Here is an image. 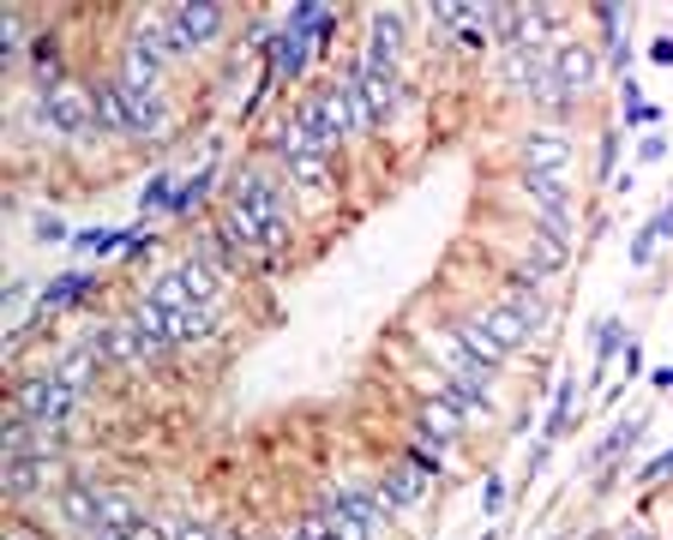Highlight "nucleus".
I'll return each instance as SVG.
<instances>
[{
    "label": "nucleus",
    "instance_id": "obj_1",
    "mask_svg": "<svg viewBox=\"0 0 673 540\" xmlns=\"http://www.w3.org/2000/svg\"><path fill=\"white\" fill-rule=\"evenodd\" d=\"M78 409V390H66L54 373L42 378H25V385L13 390V414H25V421H42V426H66Z\"/></svg>",
    "mask_w": 673,
    "mask_h": 540
},
{
    "label": "nucleus",
    "instance_id": "obj_2",
    "mask_svg": "<svg viewBox=\"0 0 673 540\" xmlns=\"http://www.w3.org/2000/svg\"><path fill=\"white\" fill-rule=\"evenodd\" d=\"M61 487H66L61 457H7V468H0L7 499H42V492H61Z\"/></svg>",
    "mask_w": 673,
    "mask_h": 540
},
{
    "label": "nucleus",
    "instance_id": "obj_3",
    "mask_svg": "<svg viewBox=\"0 0 673 540\" xmlns=\"http://www.w3.org/2000/svg\"><path fill=\"white\" fill-rule=\"evenodd\" d=\"M91 348L103 367H144V336L132 331V319H97Z\"/></svg>",
    "mask_w": 673,
    "mask_h": 540
},
{
    "label": "nucleus",
    "instance_id": "obj_4",
    "mask_svg": "<svg viewBox=\"0 0 673 540\" xmlns=\"http://www.w3.org/2000/svg\"><path fill=\"white\" fill-rule=\"evenodd\" d=\"M37 127L54 132V139H85V132H91V97H78V90L42 97V103H37Z\"/></svg>",
    "mask_w": 673,
    "mask_h": 540
},
{
    "label": "nucleus",
    "instance_id": "obj_5",
    "mask_svg": "<svg viewBox=\"0 0 673 540\" xmlns=\"http://www.w3.org/2000/svg\"><path fill=\"white\" fill-rule=\"evenodd\" d=\"M0 450H7V457H61L66 438H61V426H42V421H25V414H7V426H0Z\"/></svg>",
    "mask_w": 673,
    "mask_h": 540
},
{
    "label": "nucleus",
    "instance_id": "obj_6",
    "mask_svg": "<svg viewBox=\"0 0 673 540\" xmlns=\"http://www.w3.org/2000/svg\"><path fill=\"white\" fill-rule=\"evenodd\" d=\"M415 426H421L433 445H457V438L469 433V414L457 409V402H445L440 390H428V397L415 402Z\"/></svg>",
    "mask_w": 673,
    "mask_h": 540
},
{
    "label": "nucleus",
    "instance_id": "obj_7",
    "mask_svg": "<svg viewBox=\"0 0 673 540\" xmlns=\"http://www.w3.org/2000/svg\"><path fill=\"white\" fill-rule=\"evenodd\" d=\"M554 78H559L566 97H583V90L601 78V54L589 49V42H566V49L554 54Z\"/></svg>",
    "mask_w": 673,
    "mask_h": 540
},
{
    "label": "nucleus",
    "instance_id": "obj_8",
    "mask_svg": "<svg viewBox=\"0 0 673 540\" xmlns=\"http://www.w3.org/2000/svg\"><path fill=\"white\" fill-rule=\"evenodd\" d=\"M175 132V103L163 90L151 97H127V139H168Z\"/></svg>",
    "mask_w": 673,
    "mask_h": 540
},
{
    "label": "nucleus",
    "instance_id": "obj_9",
    "mask_svg": "<svg viewBox=\"0 0 673 540\" xmlns=\"http://www.w3.org/2000/svg\"><path fill=\"white\" fill-rule=\"evenodd\" d=\"M379 499H385L391 516H397V511H415V504L428 499V475H421V468H409L403 457H391V468L379 475Z\"/></svg>",
    "mask_w": 673,
    "mask_h": 540
},
{
    "label": "nucleus",
    "instance_id": "obj_10",
    "mask_svg": "<svg viewBox=\"0 0 673 540\" xmlns=\"http://www.w3.org/2000/svg\"><path fill=\"white\" fill-rule=\"evenodd\" d=\"M571 265V241H559V234H547L542 222H535L530 246H523V277H535V283H547V277H559V270Z\"/></svg>",
    "mask_w": 673,
    "mask_h": 540
},
{
    "label": "nucleus",
    "instance_id": "obj_11",
    "mask_svg": "<svg viewBox=\"0 0 673 540\" xmlns=\"http://www.w3.org/2000/svg\"><path fill=\"white\" fill-rule=\"evenodd\" d=\"M168 13H175V25L193 37V49L217 42L223 25H229V7H223V0H187V7H168Z\"/></svg>",
    "mask_w": 673,
    "mask_h": 540
},
{
    "label": "nucleus",
    "instance_id": "obj_12",
    "mask_svg": "<svg viewBox=\"0 0 673 540\" xmlns=\"http://www.w3.org/2000/svg\"><path fill=\"white\" fill-rule=\"evenodd\" d=\"M163 66L168 61H156L151 49H132L127 42V54H120V66H115V85L127 90V97H151V90H163Z\"/></svg>",
    "mask_w": 673,
    "mask_h": 540
},
{
    "label": "nucleus",
    "instance_id": "obj_13",
    "mask_svg": "<svg viewBox=\"0 0 673 540\" xmlns=\"http://www.w3.org/2000/svg\"><path fill=\"white\" fill-rule=\"evenodd\" d=\"M91 132L127 139V90H120L115 78H97L91 85Z\"/></svg>",
    "mask_w": 673,
    "mask_h": 540
},
{
    "label": "nucleus",
    "instance_id": "obj_14",
    "mask_svg": "<svg viewBox=\"0 0 673 540\" xmlns=\"http://www.w3.org/2000/svg\"><path fill=\"white\" fill-rule=\"evenodd\" d=\"M61 523L78 528V535H91L103 523V487H85V480H66L61 487Z\"/></svg>",
    "mask_w": 673,
    "mask_h": 540
},
{
    "label": "nucleus",
    "instance_id": "obj_15",
    "mask_svg": "<svg viewBox=\"0 0 673 540\" xmlns=\"http://www.w3.org/2000/svg\"><path fill=\"white\" fill-rule=\"evenodd\" d=\"M97 373H103V360H97V348H91V343H66V348H61V360H54V378H61L66 390H78V397H91Z\"/></svg>",
    "mask_w": 673,
    "mask_h": 540
},
{
    "label": "nucleus",
    "instance_id": "obj_16",
    "mask_svg": "<svg viewBox=\"0 0 673 540\" xmlns=\"http://www.w3.org/2000/svg\"><path fill=\"white\" fill-rule=\"evenodd\" d=\"M361 103H367V127H391V115H397V103H403L397 73H367L361 66Z\"/></svg>",
    "mask_w": 673,
    "mask_h": 540
},
{
    "label": "nucleus",
    "instance_id": "obj_17",
    "mask_svg": "<svg viewBox=\"0 0 673 540\" xmlns=\"http://www.w3.org/2000/svg\"><path fill=\"white\" fill-rule=\"evenodd\" d=\"M445 331H452V343L464 348L469 360H481L487 373H493V367H505V360H511V355H505V348H499V343H493V336H487V324H481V319H445Z\"/></svg>",
    "mask_w": 673,
    "mask_h": 540
},
{
    "label": "nucleus",
    "instance_id": "obj_18",
    "mask_svg": "<svg viewBox=\"0 0 673 540\" xmlns=\"http://www.w3.org/2000/svg\"><path fill=\"white\" fill-rule=\"evenodd\" d=\"M481 324H487V336L505 348V355H518V348H530V324H523V312L511 307V300H493L487 312H481Z\"/></svg>",
    "mask_w": 673,
    "mask_h": 540
},
{
    "label": "nucleus",
    "instance_id": "obj_19",
    "mask_svg": "<svg viewBox=\"0 0 673 540\" xmlns=\"http://www.w3.org/2000/svg\"><path fill=\"white\" fill-rule=\"evenodd\" d=\"M644 433H649V414H625V421L613 426V433L601 438L589 457H583V468H608V463H620L625 450H637V438H644Z\"/></svg>",
    "mask_w": 673,
    "mask_h": 540
},
{
    "label": "nucleus",
    "instance_id": "obj_20",
    "mask_svg": "<svg viewBox=\"0 0 673 540\" xmlns=\"http://www.w3.org/2000/svg\"><path fill=\"white\" fill-rule=\"evenodd\" d=\"M307 54H313V37H301V30H277V37H271V73L283 78V85H295V78L307 73Z\"/></svg>",
    "mask_w": 673,
    "mask_h": 540
},
{
    "label": "nucleus",
    "instance_id": "obj_21",
    "mask_svg": "<svg viewBox=\"0 0 673 540\" xmlns=\"http://www.w3.org/2000/svg\"><path fill=\"white\" fill-rule=\"evenodd\" d=\"M566 163H571L566 139H554V132H530V139H523V168H530V175H566Z\"/></svg>",
    "mask_w": 673,
    "mask_h": 540
},
{
    "label": "nucleus",
    "instance_id": "obj_22",
    "mask_svg": "<svg viewBox=\"0 0 673 540\" xmlns=\"http://www.w3.org/2000/svg\"><path fill=\"white\" fill-rule=\"evenodd\" d=\"M30 78H37L42 97H61L66 90V61H61V42L54 37H37V49H30Z\"/></svg>",
    "mask_w": 673,
    "mask_h": 540
},
{
    "label": "nucleus",
    "instance_id": "obj_23",
    "mask_svg": "<svg viewBox=\"0 0 673 540\" xmlns=\"http://www.w3.org/2000/svg\"><path fill=\"white\" fill-rule=\"evenodd\" d=\"M97 288V277L91 270H66V277H54L49 288H42V300H37V312H66V307H78V300Z\"/></svg>",
    "mask_w": 673,
    "mask_h": 540
},
{
    "label": "nucleus",
    "instance_id": "obj_24",
    "mask_svg": "<svg viewBox=\"0 0 673 540\" xmlns=\"http://www.w3.org/2000/svg\"><path fill=\"white\" fill-rule=\"evenodd\" d=\"M175 270H181L187 295H193L199 307H211V300L223 295V270H217V265H205V258H199V253H187V258H181V265H175Z\"/></svg>",
    "mask_w": 673,
    "mask_h": 540
},
{
    "label": "nucleus",
    "instance_id": "obj_25",
    "mask_svg": "<svg viewBox=\"0 0 673 540\" xmlns=\"http://www.w3.org/2000/svg\"><path fill=\"white\" fill-rule=\"evenodd\" d=\"M571 409H577V378H559L554 385V409H547V426H542V438L554 445V438H566V426H571Z\"/></svg>",
    "mask_w": 673,
    "mask_h": 540
},
{
    "label": "nucleus",
    "instance_id": "obj_26",
    "mask_svg": "<svg viewBox=\"0 0 673 540\" xmlns=\"http://www.w3.org/2000/svg\"><path fill=\"white\" fill-rule=\"evenodd\" d=\"M144 300H156V307H163V312H187V307H199V300L187 295L181 270H168V277H156V283L144 288Z\"/></svg>",
    "mask_w": 673,
    "mask_h": 540
},
{
    "label": "nucleus",
    "instance_id": "obj_27",
    "mask_svg": "<svg viewBox=\"0 0 673 540\" xmlns=\"http://www.w3.org/2000/svg\"><path fill=\"white\" fill-rule=\"evenodd\" d=\"M211 331V307H187V312H168V343L175 348H187V343H199V336Z\"/></svg>",
    "mask_w": 673,
    "mask_h": 540
},
{
    "label": "nucleus",
    "instance_id": "obj_28",
    "mask_svg": "<svg viewBox=\"0 0 673 540\" xmlns=\"http://www.w3.org/2000/svg\"><path fill=\"white\" fill-rule=\"evenodd\" d=\"M103 523H109V528H127V535L144 523V516H139V504H132V492L103 487Z\"/></svg>",
    "mask_w": 673,
    "mask_h": 540
},
{
    "label": "nucleus",
    "instance_id": "obj_29",
    "mask_svg": "<svg viewBox=\"0 0 673 540\" xmlns=\"http://www.w3.org/2000/svg\"><path fill=\"white\" fill-rule=\"evenodd\" d=\"M625 343H632V336H625V324H620V319H601V324H596V367L620 360V355H625Z\"/></svg>",
    "mask_w": 673,
    "mask_h": 540
},
{
    "label": "nucleus",
    "instance_id": "obj_30",
    "mask_svg": "<svg viewBox=\"0 0 673 540\" xmlns=\"http://www.w3.org/2000/svg\"><path fill=\"white\" fill-rule=\"evenodd\" d=\"M596 175L613 180L620 175V127H601V144H596Z\"/></svg>",
    "mask_w": 673,
    "mask_h": 540
},
{
    "label": "nucleus",
    "instance_id": "obj_31",
    "mask_svg": "<svg viewBox=\"0 0 673 540\" xmlns=\"http://www.w3.org/2000/svg\"><path fill=\"white\" fill-rule=\"evenodd\" d=\"M0 61H25V25H18V13L0 18Z\"/></svg>",
    "mask_w": 673,
    "mask_h": 540
},
{
    "label": "nucleus",
    "instance_id": "obj_32",
    "mask_svg": "<svg viewBox=\"0 0 673 540\" xmlns=\"http://www.w3.org/2000/svg\"><path fill=\"white\" fill-rule=\"evenodd\" d=\"M373 42H379V49H391V54H397V42H403V18L391 13V7H379V13H373Z\"/></svg>",
    "mask_w": 673,
    "mask_h": 540
},
{
    "label": "nucleus",
    "instance_id": "obj_33",
    "mask_svg": "<svg viewBox=\"0 0 673 540\" xmlns=\"http://www.w3.org/2000/svg\"><path fill=\"white\" fill-rule=\"evenodd\" d=\"M589 13H596V25H601V37H608V42L625 37V7H613V0H596Z\"/></svg>",
    "mask_w": 673,
    "mask_h": 540
},
{
    "label": "nucleus",
    "instance_id": "obj_34",
    "mask_svg": "<svg viewBox=\"0 0 673 540\" xmlns=\"http://www.w3.org/2000/svg\"><path fill=\"white\" fill-rule=\"evenodd\" d=\"M168 198H175L168 175H151V180H144V193H139V210H144V217H151V210H168Z\"/></svg>",
    "mask_w": 673,
    "mask_h": 540
},
{
    "label": "nucleus",
    "instance_id": "obj_35",
    "mask_svg": "<svg viewBox=\"0 0 673 540\" xmlns=\"http://www.w3.org/2000/svg\"><path fill=\"white\" fill-rule=\"evenodd\" d=\"M295 540H336V535H331V516H325V511H307V516L295 523Z\"/></svg>",
    "mask_w": 673,
    "mask_h": 540
},
{
    "label": "nucleus",
    "instance_id": "obj_36",
    "mask_svg": "<svg viewBox=\"0 0 673 540\" xmlns=\"http://www.w3.org/2000/svg\"><path fill=\"white\" fill-rule=\"evenodd\" d=\"M632 61H637V54H632V42H608V61H601V66H608V73H620V85H625V78H632Z\"/></svg>",
    "mask_w": 673,
    "mask_h": 540
},
{
    "label": "nucleus",
    "instance_id": "obj_37",
    "mask_svg": "<svg viewBox=\"0 0 673 540\" xmlns=\"http://www.w3.org/2000/svg\"><path fill=\"white\" fill-rule=\"evenodd\" d=\"M656 241H661L656 222H644V229H637V241H632V265H637V270H644L649 258H656Z\"/></svg>",
    "mask_w": 673,
    "mask_h": 540
},
{
    "label": "nucleus",
    "instance_id": "obj_38",
    "mask_svg": "<svg viewBox=\"0 0 673 540\" xmlns=\"http://www.w3.org/2000/svg\"><path fill=\"white\" fill-rule=\"evenodd\" d=\"M505 511V480L487 475V487H481V516H499Z\"/></svg>",
    "mask_w": 673,
    "mask_h": 540
},
{
    "label": "nucleus",
    "instance_id": "obj_39",
    "mask_svg": "<svg viewBox=\"0 0 673 540\" xmlns=\"http://www.w3.org/2000/svg\"><path fill=\"white\" fill-rule=\"evenodd\" d=\"M661 475H673V445L661 450V457H649L644 468H637V480H644V487H649V480H661Z\"/></svg>",
    "mask_w": 673,
    "mask_h": 540
},
{
    "label": "nucleus",
    "instance_id": "obj_40",
    "mask_svg": "<svg viewBox=\"0 0 673 540\" xmlns=\"http://www.w3.org/2000/svg\"><path fill=\"white\" fill-rule=\"evenodd\" d=\"M656 120H661L656 103H637V108H625V115H620V127H656Z\"/></svg>",
    "mask_w": 673,
    "mask_h": 540
},
{
    "label": "nucleus",
    "instance_id": "obj_41",
    "mask_svg": "<svg viewBox=\"0 0 673 540\" xmlns=\"http://www.w3.org/2000/svg\"><path fill=\"white\" fill-rule=\"evenodd\" d=\"M668 156V139L661 132H644V144H637V163H661Z\"/></svg>",
    "mask_w": 673,
    "mask_h": 540
},
{
    "label": "nucleus",
    "instance_id": "obj_42",
    "mask_svg": "<svg viewBox=\"0 0 673 540\" xmlns=\"http://www.w3.org/2000/svg\"><path fill=\"white\" fill-rule=\"evenodd\" d=\"M649 61L656 66H673V37L661 30V37H649Z\"/></svg>",
    "mask_w": 673,
    "mask_h": 540
},
{
    "label": "nucleus",
    "instance_id": "obj_43",
    "mask_svg": "<svg viewBox=\"0 0 673 540\" xmlns=\"http://www.w3.org/2000/svg\"><path fill=\"white\" fill-rule=\"evenodd\" d=\"M649 222H656V234H661V241H673V193L661 198V210H656Z\"/></svg>",
    "mask_w": 673,
    "mask_h": 540
},
{
    "label": "nucleus",
    "instance_id": "obj_44",
    "mask_svg": "<svg viewBox=\"0 0 673 540\" xmlns=\"http://www.w3.org/2000/svg\"><path fill=\"white\" fill-rule=\"evenodd\" d=\"M620 367H625V378H637V373H644V348H637V336H632V343H625Z\"/></svg>",
    "mask_w": 673,
    "mask_h": 540
},
{
    "label": "nucleus",
    "instance_id": "obj_45",
    "mask_svg": "<svg viewBox=\"0 0 673 540\" xmlns=\"http://www.w3.org/2000/svg\"><path fill=\"white\" fill-rule=\"evenodd\" d=\"M37 241H66V222L61 217H37Z\"/></svg>",
    "mask_w": 673,
    "mask_h": 540
},
{
    "label": "nucleus",
    "instance_id": "obj_46",
    "mask_svg": "<svg viewBox=\"0 0 673 540\" xmlns=\"http://www.w3.org/2000/svg\"><path fill=\"white\" fill-rule=\"evenodd\" d=\"M151 253H156V234H139V241H132V265H151Z\"/></svg>",
    "mask_w": 673,
    "mask_h": 540
},
{
    "label": "nucleus",
    "instance_id": "obj_47",
    "mask_svg": "<svg viewBox=\"0 0 673 540\" xmlns=\"http://www.w3.org/2000/svg\"><path fill=\"white\" fill-rule=\"evenodd\" d=\"M97 241H103V229H78L73 234V253H97Z\"/></svg>",
    "mask_w": 673,
    "mask_h": 540
},
{
    "label": "nucleus",
    "instance_id": "obj_48",
    "mask_svg": "<svg viewBox=\"0 0 673 540\" xmlns=\"http://www.w3.org/2000/svg\"><path fill=\"white\" fill-rule=\"evenodd\" d=\"M547 457H554V445H547V438H542V445H530V475H535V468H547Z\"/></svg>",
    "mask_w": 673,
    "mask_h": 540
},
{
    "label": "nucleus",
    "instance_id": "obj_49",
    "mask_svg": "<svg viewBox=\"0 0 673 540\" xmlns=\"http://www.w3.org/2000/svg\"><path fill=\"white\" fill-rule=\"evenodd\" d=\"M620 540H656V535H649V528H625Z\"/></svg>",
    "mask_w": 673,
    "mask_h": 540
},
{
    "label": "nucleus",
    "instance_id": "obj_50",
    "mask_svg": "<svg viewBox=\"0 0 673 540\" xmlns=\"http://www.w3.org/2000/svg\"><path fill=\"white\" fill-rule=\"evenodd\" d=\"M7 540H42V535H30V528H13V535H7Z\"/></svg>",
    "mask_w": 673,
    "mask_h": 540
}]
</instances>
